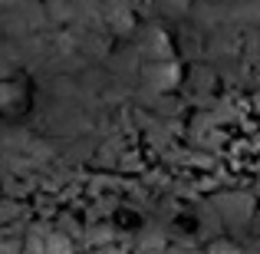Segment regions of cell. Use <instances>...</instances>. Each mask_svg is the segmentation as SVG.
Here are the masks:
<instances>
[{
  "label": "cell",
  "instance_id": "cell-1",
  "mask_svg": "<svg viewBox=\"0 0 260 254\" xmlns=\"http://www.w3.org/2000/svg\"><path fill=\"white\" fill-rule=\"evenodd\" d=\"M208 254H244V251L237 248V244H231V241H214Z\"/></svg>",
  "mask_w": 260,
  "mask_h": 254
},
{
  "label": "cell",
  "instance_id": "cell-2",
  "mask_svg": "<svg viewBox=\"0 0 260 254\" xmlns=\"http://www.w3.org/2000/svg\"><path fill=\"white\" fill-rule=\"evenodd\" d=\"M50 254H70V244H66V238L53 235V238H50Z\"/></svg>",
  "mask_w": 260,
  "mask_h": 254
}]
</instances>
